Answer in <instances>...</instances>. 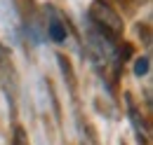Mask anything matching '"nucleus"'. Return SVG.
<instances>
[{
    "mask_svg": "<svg viewBox=\"0 0 153 145\" xmlns=\"http://www.w3.org/2000/svg\"><path fill=\"white\" fill-rule=\"evenodd\" d=\"M90 19H92V23L99 28V33L104 37H108V40H115V37H118L123 23H120L118 14H115L106 2H94L92 10H90Z\"/></svg>",
    "mask_w": 153,
    "mask_h": 145,
    "instance_id": "obj_1",
    "label": "nucleus"
},
{
    "mask_svg": "<svg viewBox=\"0 0 153 145\" xmlns=\"http://www.w3.org/2000/svg\"><path fill=\"white\" fill-rule=\"evenodd\" d=\"M50 37L54 40V42H61L64 37H66V28H64V23L59 21V17L52 12V19H50Z\"/></svg>",
    "mask_w": 153,
    "mask_h": 145,
    "instance_id": "obj_2",
    "label": "nucleus"
},
{
    "mask_svg": "<svg viewBox=\"0 0 153 145\" xmlns=\"http://www.w3.org/2000/svg\"><path fill=\"white\" fill-rule=\"evenodd\" d=\"M146 70H149V59H139L137 66H134V72L137 75H146Z\"/></svg>",
    "mask_w": 153,
    "mask_h": 145,
    "instance_id": "obj_3",
    "label": "nucleus"
},
{
    "mask_svg": "<svg viewBox=\"0 0 153 145\" xmlns=\"http://www.w3.org/2000/svg\"><path fill=\"white\" fill-rule=\"evenodd\" d=\"M12 145H28L24 129H17V131H14V141H12Z\"/></svg>",
    "mask_w": 153,
    "mask_h": 145,
    "instance_id": "obj_4",
    "label": "nucleus"
}]
</instances>
